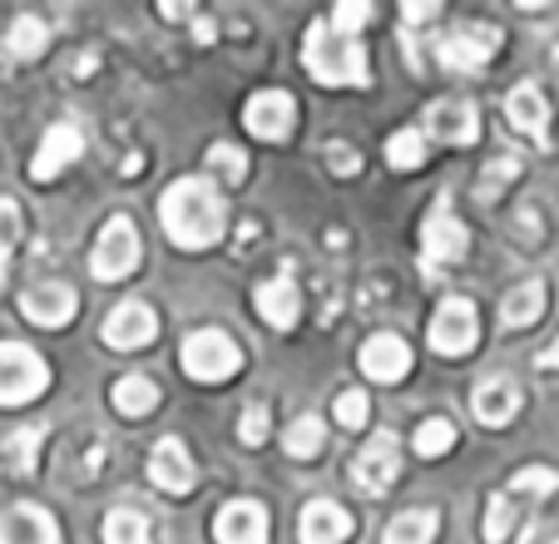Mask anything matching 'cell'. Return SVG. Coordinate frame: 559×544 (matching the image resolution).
<instances>
[{
  "instance_id": "12",
  "label": "cell",
  "mask_w": 559,
  "mask_h": 544,
  "mask_svg": "<svg viewBox=\"0 0 559 544\" xmlns=\"http://www.w3.org/2000/svg\"><path fill=\"white\" fill-rule=\"evenodd\" d=\"M99 336H105V346H115V352H139V346H148L158 336V317L148 303H119L115 312L105 317Z\"/></svg>"
},
{
  "instance_id": "38",
  "label": "cell",
  "mask_w": 559,
  "mask_h": 544,
  "mask_svg": "<svg viewBox=\"0 0 559 544\" xmlns=\"http://www.w3.org/2000/svg\"><path fill=\"white\" fill-rule=\"evenodd\" d=\"M15 238H21V209H15V199H5V193H0V248L11 252Z\"/></svg>"
},
{
  "instance_id": "29",
  "label": "cell",
  "mask_w": 559,
  "mask_h": 544,
  "mask_svg": "<svg viewBox=\"0 0 559 544\" xmlns=\"http://www.w3.org/2000/svg\"><path fill=\"white\" fill-rule=\"evenodd\" d=\"M99 534H105V544H148V515L134 505H115Z\"/></svg>"
},
{
  "instance_id": "23",
  "label": "cell",
  "mask_w": 559,
  "mask_h": 544,
  "mask_svg": "<svg viewBox=\"0 0 559 544\" xmlns=\"http://www.w3.org/2000/svg\"><path fill=\"white\" fill-rule=\"evenodd\" d=\"M258 303V317H263L267 327H277V332H293L297 317H302V293H297L293 277H273V283H263L253 293Z\"/></svg>"
},
{
  "instance_id": "37",
  "label": "cell",
  "mask_w": 559,
  "mask_h": 544,
  "mask_svg": "<svg viewBox=\"0 0 559 544\" xmlns=\"http://www.w3.org/2000/svg\"><path fill=\"white\" fill-rule=\"evenodd\" d=\"M238 440H243V446H263L267 440V406H248L243 416H238Z\"/></svg>"
},
{
  "instance_id": "6",
  "label": "cell",
  "mask_w": 559,
  "mask_h": 544,
  "mask_svg": "<svg viewBox=\"0 0 559 544\" xmlns=\"http://www.w3.org/2000/svg\"><path fill=\"white\" fill-rule=\"evenodd\" d=\"M139 258H144L139 228L124 213H115V218L99 228V243H95V252H90V272H95L99 283H119V277H129V272L139 268Z\"/></svg>"
},
{
  "instance_id": "9",
  "label": "cell",
  "mask_w": 559,
  "mask_h": 544,
  "mask_svg": "<svg viewBox=\"0 0 559 544\" xmlns=\"http://www.w3.org/2000/svg\"><path fill=\"white\" fill-rule=\"evenodd\" d=\"M436 356H465L475 342H480V317L465 297H445L431 317V332H426Z\"/></svg>"
},
{
  "instance_id": "34",
  "label": "cell",
  "mask_w": 559,
  "mask_h": 544,
  "mask_svg": "<svg viewBox=\"0 0 559 544\" xmlns=\"http://www.w3.org/2000/svg\"><path fill=\"white\" fill-rule=\"evenodd\" d=\"M371 21V5H367V0H342V5H337V11H332V31H342V35H352V40H357V31H361V25H367Z\"/></svg>"
},
{
  "instance_id": "5",
  "label": "cell",
  "mask_w": 559,
  "mask_h": 544,
  "mask_svg": "<svg viewBox=\"0 0 559 544\" xmlns=\"http://www.w3.org/2000/svg\"><path fill=\"white\" fill-rule=\"evenodd\" d=\"M50 387V367L25 342H0V406H25Z\"/></svg>"
},
{
  "instance_id": "26",
  "label": "cell",
  "mask_w": 559,
  "mask_h": 544,
  "mask_svg": "<svg viewBox=\"0 0 559 544\" xmlns=\"http://www.w3.org/2000/svg\"><path fill=\"white\" fill-rule=\"evenodd\" d=\"M539 312H545V283H539V277H530V283H520L515 293L506 297V307H500V322L515 332V327L539 322Z\"/></svg>"
},
{
  "instance_id": "13",
  "label": "cell",
  "mask_w": 559,
  "mask_h": 544,
  "mask_svg": "<svg viewBox=\"0 0 559 544\" xmlns=\"http://www.w3.org/2000/svg\"><path fill=\"white\" fill-rule=\"evenodd\" d=\"M243 125L253 129L258 139H267V144H283V139L293 134V125H297L293 95H283V90H258V95L248 99V109H243Z\"/></svg>"
},
{
  "instance_id": "21",
  "label": "cell",
  "mask_w": 559,
  "mask_h": 544,
  "mask_svg": "<svg viewBox=\"0 0 559 544\" xmlns=\"http://www.w3.org/2000/svg\"><path fill=\"white\" fill-rule=\"evenodd\" d=\"M297 534L302 544H342L352 534V515L337 500H307L297 515Z\"/></svg>"
},
{
  "instance_id": "10",
  "label": "cell",
  "mask_w": 559,
  "mask_h": 544,
  "mask_svg": "<svg viewBox=\"0 0 559 544\" xmlns=\"http://www.w3.org/2000/svg\"><path fill=\"white\" fill-rule=\"evenodd\" d=\"M396 475H402V450L381 430V436H371L367 446H361L357 461H352V485H357L361 495H386L391 485H396Z\"/></svg>"
},
{
  "instance_id": "7",
  "label": "cell",
  "mask_w": 559,
  "mask_h": 544,
  "mask_svg": "<svg viewBox=\"0 0 559 544\" xmlns=\"http://www.w3.org/2000/svg\"><path fill=\"white\" fill-rule=\"evenodd\" d=\"M465 248H471V233H465V223L455 218L451 199L441 193V199L431 203V213H426V223H421V258H426V268H451V262L465 258Z\"/></svg>"
},
{
  "instance_id": "24",
  "label": "cell",
  "mask_w": 559,
  "mask_h": 544,
  "mask_svg": "<svg viewBox=\"0 0 559 544\" xmlns=\"http://www.w3.org/2000/svg\"><path fill=\"white\" fill-rule=\"evenodd\" d=\"M109 401H115L119 416L139 421V416H148V411L158 406V387L148 377H119L115 387H109Z\"/></svg>"
},
{
  "instance_id": "25",
  "label": "cell",
  "mask_w": 559,
  "mask_h": 544,
  "mask_svg": "<svg viewBox=\"0 0 559 544\" xmlns=\"http://www.w3.org/2000/svg\"><path fill=\"white\" fill-rule=\"evenodd\" d=\"M441 530V515L436 510H406L381 530V544H431Z\"/></svg>"
},
{
  "instance_id": "42",
  "label": "cell",
  "mask_w": 559,
  "mask_h": 544,
  "mask_svg": "<svg viewBox=\"0 0 559 544\" xmlns=\"http://www.w3.org/2000/svg\"><path fill=\"white\" fill-rule=\"evenodd\" d=\"M539 367H559V336L545 346V356H539Z\"/></svg>"
},
{
  "instance_id": "36",
  "label": "cell",
  "mask_w": 559,
  "mask_h": 544,
  "mask_svg": "<svg viewBox=\"0 0 559 544\" xmlns=\"http://www.w3.org/2000/svg\"><path fill=\"white\" fill-rule=\"evenodd\" d=\"M337 421L342 426H352V430H361L371 421V401L361 397V391H342L337 397Z\"/></svg>"
},
{
  "instance_id": "30",
  "label": "cell",
  "mask_w": 559,
  "mask_h": 544,
  "mask_svg": "<svg viewBox=\"0 0 559 544\" xmlns=\"http://www.w3.org/2000/svg\"><path fill=\"white\" fill-rule=\"evenodd\" d=\"M45 446V426H21V430H11L5 436V465H11L15 475H31L35 471V450Z\"/></svg>"
},
{
  "instance_id": "4",
  "label": "cell",
  "mask_w": 559,
  "mask_h": 544,
  "mask_svg": "<svg viewBox=\"0 0 559 544\" xmlns=\"http://www.w3.org/2000/svg\"><path fill=\"white\" fill-rule=\"evenodd\" d=\"M179 362H183V371H189L193 381L213 387V381L238 377V367H243V352H238V342H233L228 332H218V327H203V332H189Z\"/></svg>"
},
{
  "instance_id": "3",
  "label": "cell",
  "mask_w": 559,
  "mask_h": 544,
  "mask_svg": "<svg viewBox=\"0 0 559 544\" xmlns=\"http://www.w3.org/2000/svg\"><path fill=\"white\" fill-rule=\"evenodd\" d=\"M555 485H559V475L545 471V465H525V471L510 475L506 490L490 495L486 520H480V534H486V544H506L510 534L520 530V520H525V505L555 495Z\"/></svg>"
},
{
  "instance_id": "14",
  "label": "cell",
  "mask_w": 559,
  "mask_h": 544,
  "mask_svg": "<svg viewBox=\"0 0 559 544\" xmlns=\"http://www.w3.org/2000/svg\"><path fill=\"white\" fill-rule=\"evenodd\" d=\"M148 481H154L164 495H189L193 490L199 471H193V456L183 450L179 436H164L154 446V456H148Z\"/></svg>"
},
{
  "instance_id": "32",
  "label": "cell",
  "mask_w": 559,
  "mask_h": 544,
  "mask_svg": "<svg viewBox=\"0 0 559 544\" xmlns=\"http://www.w3.org/2000/svg\"><path fill=\"white\" fill-rule=\"evenodd\" d=\"M455 446V426L445 416H431L416 426V456H426V461H436V456H445V450Z\"/></svg>"
},
{
  "instance_id": "28",
  "label": "cell",
  "mask_w": 559,
  "mask_h": 544,
  "mask_svg": "<svg viewBox=\"0 0 559 544\" xmlns=\"http://www.w3.org/2000/svg\"><path fill=\"white\" fill-rule=\"evenodd\" d=\"M322 446H328V426H322V416H297L293 426L283 430V450L293 456V461H312V456H322Z\"/></svg>"
},
{
  "instance_id": "31",
  "label": "cell",
  "mask_w": 559,
  "mask_h": 544,
  "mask_svg": "<svg viewBox=\"0 0 559 544\" xmlns=\"http://www.w3.org/2000/svg\"><path fill=\"white\" fill-rule=\"evenodd\" d=\"M386 164L402 168V174H416L426 164V134L421 129H402V134L386 139Z\"/></svg>"
},
{
  "instance_id": "45",
  "label": "cell",
  "mask_w": 559,
  "mask_h": 544,
  "mask_svg": "<svg viewBox=\"0 0 559 544\" xmlns=\"http://www.w3.org/2000/svg\"><path fill=\"white\" fill-rule=\"evenodd\" d=\"M555 64H559V50H555Z\"/></svg>"
},
{
  "instance_id": "22",
  "label": "cell",
  "mask_w": 559,
  "mask_h": 544,
  "mask_svg": "<svg viewBox=\"0 0 559 544\" xmlns=\"http://www.w3.org/2000/svg\"><path fill=\"white\" fill-rule=\"evenodd\" d=\"M471 411L480 426H510V421L520 416V387L510 377H490L475 387L471 397Z\"/></svg>"
},
{
  "instance_id": "15",
  "label": "cell",
  "mask_w": 559,
  "mask_h": 544,
  "mask_svg": "<svg viewBox=\"0 0 559 544\" xmlns=\"http://www.w3.org/2000/svg\"><path fill=\"white\" fill-rule=\"evenodd\" d=\"M218 544H267V510L258 500H228L213 515Z\"/></svg>"
},
{
  "instance_id": "1",
  "label": "cell",
  "mask_w": 559,
  "mask_h": 544,
  "mask_svg": "<svg viewBox=\"0 0 559 544\" xmlns=\"http://www.w3.org/2000/svg\"><path fill=\"white\" fill-rule=\"evenodd\" d=\"M158 223H164V233H169L179 248L199 252L223 238L228 209H223L218 189H213L209 178H179V184H169L164 203H158Z\"/></svg>"
},
{
  "instance_id": "16",
  "label": "cell",
  "mask_w": 559,
  "mask_h": 544,
  "mask_svg": "<svg viewBox=\"0 0 559 544\" xmlns=\"http://www.w3.org/2000/svg\"><path fill=\"white\" fill-rule=\"evenodd\" d=\"M0 544H60V524L40 505H5L0 510Z\"/></svg>"
},
{
  "instance_id": "35",
  "label": "cell",
  "mask_w": 559,
  "mask_h": 544,
  "mask_svg": "<svg viewBox=\"0 0 559 544\" xmlns=\"http://www.w3.org/2000/svg\"><path fill=\"white\" fill-rule=\"evenodd\" d=\"M510 178H520V158H496V164L480 174V199H496Z\"/></svg>"
},
{
  "instance_id": "27",
  "label": "cell",
  "mask_w": 559,
  "mask_h": 544,
  "mask_svg": "<svg viewBox=\"0 0 559 544\" xmlns=\"http://www.w3.org/2000/svg\"><path fill=\"white\" fill-rule=\"evenodd\" d=\"M45 45H50V25H45L40 15H15V25L5 31V50H11L15 60H40Z\"/></svg>"
},
{
  "instance_id": "39",
  "label": "cell",
  "mask_w": 559,
  "mask_h": 544,
  "mask_svg": "<svg viewBox=\"0 0 559 544\" xmlns=\"http://www.w3.org/2000/svg\"><path fill=\"white\" fill-rule=\"evenodd\" d=\"M328 164L337 168V174H357V149L352 144H328Z\"/></svg>"
},
{
  "instance_id": "17",
  "label": "cell",
  "mask_w": 559,
  "mask_h": 544,
  "mask_svg": "<svg viewBox=\"0 0 559 544\" xmlns=\"http://www.w3.org/2000/svg\"><path fill=\"white\" fill-rule=\"evenodd\" d=\"M506 119L515 134L530 139V144H539V149L549 144V105H545V95H539V84H515V90H510Z\"/></svg>"
},
{
  "instance_id": "18",
  "label": "cell",
  "mask_w": 559,
  "mask_h": 544,
  "mask_svg": "<svg viewBox=\"0 0 559 544\" xmlns=\"http://www.w3.org/2000/svg\"><path fill=\"white\" fill-rule=\"evenodd\" d=\"M426 125H431V134L441 139V144H475L480 139V115H475L471 99H436L431 109H426Z\"/></svg>"
},
{
  "instance_id": "43",
  "label": "cell",
  "mask_w": 559,
  "mask_h": 544,
  "mask_svg": "<svg viewBox=\"0 0 559 544\" xmlns=\"http://www.w3.org/2000/svg\"><path fill=\"white\" fill-rule=\"evenodd\" d=\"M193 35H199V45L213 40V21H193Z\"/></svg>"
},
{
  "instance_id": "8",
  "label": "cell",
  "mask_w": 559,
  "mask_h": 544,
  "mask_svg": "<svg viewBox=\"0 0 559 544\" xmlns=\"http://www.w3.org/2000/svg\"><path fill=\"white\" fill-rule=\"evenodd\" d=\"M496 50H500L496 25H455V31H445L441 40H436V60L455 74H471V70H480V64H490Z\"/></svg>"
},
{
  "instance_id": "2",
  "label": "cell",
  "mask_w": 559,
  "mask_h": 544,
  "mask_svg": "<svg viewBox=\"0 0 559 544\" xmlns=\"http://www.w3.org/2000/svg\"><path fill=\"white\" fill-rule=\"evenodd\" d=\"M302 64L317 84H332V90H347V84H367V50H361L352 35L332 31L328 21L307 25L302 40Z\"/></svg>"
},
{
  "instance_id": "40",
  "label": "cell",
  "mask_w": 559,
  "mask_h": 544,
  "mask_svg": "<svg viewBox=\"0 0 559 544\" xmlns=\"http://www.w3.org/2000/svg\"><path fill=\"white\" fill-rule=\"evenodd\" d=\"M441 15V5H431V0H412V5H402V21L406 25H426Z\"/></svg>"
},
{
  "instance_id": "11",
  "label": "cell",
  "mask_w": 559,
  "mask_h": 544,
  "mask_svg": "<svg viewBox=\"0 0 559 544\" xmlns=\"http://www.w3.org/2000/svg\"><path fill=\"white\" fill-rule=\"evenodd\" d=\"M80 154H85V129L74 125V119H60V125L45 129L40 149H35V158H31V178L35 184H50V178H60Z\"/></svg>"
},
{
  "instance_id": "20",
  "label": "cell",
  "mask_w": 559,
  "mask_h": 544,
  "mask_svg": "<svg viewBox=\"0 0 559 544\" xmlns=\"http://www.w3.org/2000/svg\"><path fill=\"white\" fill-rule=\"evenodd\" d=\"M361 371H367L371 381H402L406 371H412V346L402 342V336H391V332H381V336H371L367 346H361Z\"/></svg>"
},
{
  "instance_id": "19",
  "label": "cell",
  "mask_w": 559,
  "mask_h": 544,
  "mask_svg": "<svg viewBox=\"0 0 559 544\" xmlns=\"http://www.w3.org/2000/svg\"><path fill=\"white\" fill-rule=\"evenodd\" d=\"M74 287L70 283H40V287H31V293L21 297V312L31 317L35 327H50V332H60L64 322L74 317Z\"/></svg>"
},
{
  "instance_id": "33",
  "label": "cell",
  "mask_w": 559,
  "mask_h": 544,
  "mask_svg": "<svg viewBox=\"0 0 559 544\" xmlns=\"http://www.w3.org/2000/svg\"><path fill=\"white\" fill-rule=\"evenodd\" d=\"M209 168L223 178V184H243L248 178V154L233 144H213L209 149Z\"/></svg>"
},
{
  "instance_id": "41",
  "label": "cell",
  "mask_w": 559,
  "mask_h": 544,
  "mask_svg": "<svg viewBox=\"0 0 559 544\" xmlns=\"http://www.w3.org/2000/svg\"><path fill=\"white\" fill-rule=\"evenodd\" d=\"M520 544H559V530H549V524H535V530H525V540Z\"/></svg>"
},
{
  "instance_id": "44",
  "label": "cell",
  "mask_w": 559,
  "mask_h": 544,
  "mask_svg": "<svg viewBox=\"0 0 559 544\" xmlns=\"http://www.w3.org/2000/svg\"><path fill=\"white\" fill-rule=\"evenodd\" d=\"M5 272H11V252L0 248V293H5Z\"/></svg>"
}]
</instances>
